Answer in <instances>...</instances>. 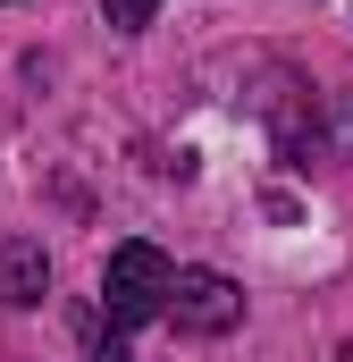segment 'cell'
<instances>
[{"mask_svg":"<svg viewBox=\"0 0 353 362\" xmlns=\"http://www.w3.org/2000/svg\"><path fill=\"white\" fill-rule=\"evenodd\" d=\"M169 295H176V262L160 253V245L126 236V245L109 253V270H101V312H109V329L92 337V362H126V329L160 320Z\"/></svg>","mask_w":353,"mask_h":362,"instance_id":"6da1fadb","label":"cell"},{"mask_svg":"<svg viewBox=\"0 0 353 362\" xmlns=\"http://www.w3.org/2000/svg\"><path fill=\"white\" fill-rule=\"evenodd\" d=\"M169 320L185 337H227L244 320V286L227 270H176V295H169Z\"/></svg>","mask_w":353,"mask_h":362,"instance_id":"7a4b0ae2","label":"cell"},{"mask_svg":"<svg viewBox=\"0 0 353 362\" xmlns=\"http://www.w3.org/2000/svg\"><path fill=\"white\" fill-rule=\"evenodd\" d=\"M42 286H51L42 245H34V236H8V245H0V303H42Z\"/></svg>","mask_w":353,"mask_h":362,"instance_id":"3957f363","label":"cell"},{"mask_svg":"<svg viewBox=\"0 0 353 362\" xmlns=\"http://www.w3.org/2000/svg\"><path fill=\"white\" fill-rule=\"evenodd\" d=\"M101 8H109V25H118V34H143L160 0H101Z\"/></svg>","mask_w":353,"mask_h":362,"instance_id":"277c9868","label":"cell"},{"mask_svg":"<svg viewBox=\"0 0 353 362\" xmlns=\"http://www.w3.org/2000/svg\"><path fill=\"white\" fill-rule=\"evenodd\" d=\"M337 362H353V346H337Z\"/></svg>","mask_w":353,"mask_h":362,"instance_id":"5b68a950","label":"cell"}]
</instances>
